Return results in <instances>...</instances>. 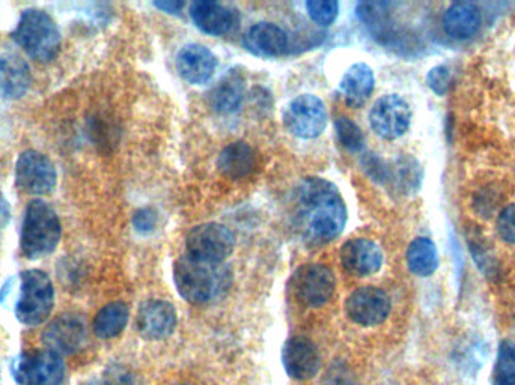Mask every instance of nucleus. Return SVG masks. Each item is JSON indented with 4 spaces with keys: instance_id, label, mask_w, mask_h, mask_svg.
Here are the masks:
<instances>
[{
    "instance_id": "1",
    "label": "nucleus",
    "mask_w": 515,
    "mask_h": 385,
    "mask_svg": "<svg viewBox=\"0 0 515 385\" xmlns=\"http://www.w3.org/2000/svg\"><path fill=\"white\" fill-rule=\"evenodd\" d=\"M347 217V205L333 182L311 176L294 190V226L306 243H332L344 232Z\"/></svg>"
},
{
    "instance_id": "2",
    "label": "nucleus",
    "mask_w": 515,
    "mask_h": 385,
    "mask_svg": "<svg viewBox=\"0 0 515 385\" xmlns=\"http://www.w3.org/2000/svg\"><path fill=\"white\" fill-rule=\"evenodd\" d=\"M178 294L190 304L202 306L219 300L231 285V270L225 264L183 256L174 264Z\"/></svg>"
},
{
    "instance_id": "3",
    "label": "nucleus",
    "mask_w": 515,
    "mask_h": 385,
    "mask_svg": "<svg viewBox=\"0 0 515 385\" xmlns=\"http://www.w3.org/2000/svg\"><path fill=\"white\" fill-rule=\"evenodd\" d=\"M62 226L58 214L43 201H34L26 208L20 234V249L28 259L52 255L61 241Z\"/></svg>"
},
{
    "instance_id": "4",
    "label": "nucleus",
    "mask_w": 515,
    "mask_h": 385,
    "mask_svg": "<svg viewBox=\"0 0 515 385\" xmlns=\"http://www.w3.org/2000/svg\"><path fill=\"white\" fill-rule=\"evenodd\" d=\"M14 41L38 62H50L61 49V32L55 20L41 10L23 11Z\"/></svg>"
},
{
    "instance_id": "5",
    "label": "nucleus",
    "mask_w": 515,
    "mask_h": 385,
    "mask_svg": "<svg viewBox=\"0 0 515 385\" xmlns=\"http://www.w3.org/2000/svg\"><path fill=\"white\" fill-rule=\"evenodd\" d=\"M55 306L52 280L41 270L22 274V291L17 301L16 316L23 325L37 327L47 321Z\"/></svg>"
},
{
    "instance_id": "6",
    "label": "nucleus",
    "mask_w": 515,
    "mask_h": 385,
    "mask_svg": "<svg viewBox=\"0 0 515 385\" xmlns=\"http://www.w3.org/2000/svg\"><path fill=\"white\" fill-rule=\"evenodd\" d=\"M11 373L20 385H61L65 366L61 355L44 349L14 358Z\"/></svg>"
},
{
    "instance_id": "7",
    "label": "nucleus",
    "mask_w": 515,
    "mask_h": 385,
    "mask_svg": "<svg viewBox=\"0 0 515 385\" xmlns=\"http://www.w3.org/2000/svg\"><path fill=\"white\" fill-rule=\"evenodd\" d=\"M234 246V234L220 223L195 226L186 238L187 256L214 264H223Z\"/></svg>"
},
{
    "instance_id": "8",
    "label": "nucleus",
    "mask_w": 515,
    "mask_h": 385,
    "mask_svg": "<svg viewBox=\"0 0 515 385\" xmlns=\"http://www.w3.org/2000/svg\"><path fill=\"white\" fill-rule=\"evenodd\" d=\"M327 121L326 104L317 95H299L290 101L284 112L285 127L300 139H317L326 130Z\"/></svg>"
},
{
    "instance_id": "9",
    "label": "nucleus",
    "mask_w": 515,
    "mask_h": 385,
    "mask_svg": "<svg viewBox=\"0 0 515 385\" xmlns=\"http://www.w3.org/2000/svg\"><path fill=\"white\" fill-rule=\"evenodd\" d=\"M369 124L381 139H400L412 124V109L400 95H384L372 106Z\"/></svg>"
},
{
    "instance_id": "10",
    "label": "nucleus",
    "mask_w": 515,
    "mask_h": 385,
    "mask_svg": "<svg viewBox=\"0 0 515 385\" xmlns=\"http://www.w3.org/2000/svg\"><path fill=\"white\" fill-rule=\"evenodd\" d=\"M335 274L326 265H303L293 276V292L300 303L308 307H321L335 294Z\"/></svg>"
},
{
    "instance_id": "11",
    "label": "nucleus",
    "mask_w": 515,
    "mask_h": 385,
    "mask_svg": "<svg viewBox=\"0 0 515 385\" xmlns=\"http://www.w3.org/2000/svg\"><path fill=\"white\" fill-rule=\"evenodd\" d=\"M16 179L20 188L31 195H49L58 181L55 164L38 151H25L17 160Z\"/></svg>"
},
{
    "instance_id": "12",
    "label": "nucleus",
    "mask_w": 515,
    "mask_h": 385,
    "mask_svg": "<svg viewBox=\"0 0 515 385\" xmlns=\"http://www.w3.org/2000/svg\"><path fill=\"white\" fill-rule=\"evenodd\" d=\"M391 298L383 289L374 286L356 289L345 301L348 318L362 327H375L391 315Z\"/></svg>"
},
{
    "instance_id": "13",
    "label": "nucleus",
    "mask_w": 515,
    "mask_h": 385,
    "mask_svg": "<svg viewBox=\"0 0 515 385\" xmlns=\"http://www.w3.org/2000/svg\"><path fill=\"white\" fill-rule=\"evenodd\" d=\"M43 340L49 351L59 355L80 351L86 342L85 321L73 313H65L44 330Z\"/></svg>"
},
{
    "instance_id": "14",
    "label": "nucleus",
    "mask_w": 515,
    "mask_h": 385,
    "mask_svg": "<svg viewBox=\"0 0 515 385\" xmlns=\"http://www.w3.org/2000/svg\"><path fill=\"white\" fill-rule=\"evenodd\" d=\"M282 364L291 378L299 381L314 378L320 369L317 346L306 337H291L282 348Z\"/></svg>"
},
{
    "instance_id": "15",
    "label": "nucleus",
    "mask_w": 515,
    "mask_h": 385,
    "mask_svg": "<svg viewBox=\"0 0 515 385\" xmlns=\"http://www.w3.org/2000/svg\"><path fill=\"white\" fill-rule=\"evenodd\" d=\"M136 327L145 339H166L177 327V310L165 300L147 301L139 310Z\"/></svg>"
},
{
    "instance_id": "16",
    "label": "nucleus",
    "mask_w": 515,
    "mask_h": 385,
    "mask_svg": "<svg viewBox=\"0 0 515 385\" xmlns=\"http://www.w3.org/2000/svg\"><path fill=\"white\" fill-rule=\"evenodd\" d=\"M341 264L351 276H372L383 265V252L374 241L356 238L342 246Z\"/></svg>"
},
{
    "instance_id": "17",
    "label": "nucleus",
    "mask_w": 515,
    "mask_h": 385,
    "mask_svg": "<svg viewBox=\"0 0 515 385\" xmlns=\"http://www.w3.org/2000/svg\"><path fill=\"white\" fill-rule=\"evenodd\" d=\"M246 97V76L240 68H232L208 92V104L220 115H232L240 110Z\"/></svg>"
},
{
    "instance_id": "18",
    "label": "nucleus",
    "mask_w": 515,
    "mask_h": 385,
    "mask_svg": "<svg viewBox=\"0 0 515 385\" xmlns=\"http://www.w3.org/2000/svg\"><path fill=\"white\" fill-rule=\"evenodd\" d=\"M180 76L192 85H205L216 73L217 58L201 44H187L177 56Z\"/></svg>"
},
{
    "instance_id": "19",
    "label": "nucleus",
    "mask_w": 515,
    "mask_h": 385,
    "mask_svg": "<svg viewBox=\"0 0 515 385\" xmlns=\"http://www.w3.org/2000/svg\"><path fill=\"white\" fill-rule=\"evenodd\" d=\"M243 44L252 55L276 58L287 52L290 40L287 32L275 23L261 22L253 25L244 34Z\"/></svg>"
},
{
    "instance_id": "20",
    "label": "nucleus",
    "mask_w": 515,
    "mask_h": 385,
    "mask_svg": "<svg viewBox=\"0 0 515 385\" xmlns=\"http://www.w3.org/2000/svg\"><path fill=\"white\" fill-rule=\"evenodd\" d=\"M190 17L196 28L211 37H222L229 34L237 25V17L231 8L214 2V0H198L190 7Z\"/></svg>"
},
{
    "instance_id": "21",
    "label": "nucleus",
    "mask_w": 515,
    "mask_h": 385,
    "mask_svg": "<svg viewBox=\"0 0 515 385\" xmlns=\"http://www.w3.org/2000/svg\"><path fill=\"white\" fill-rule=\"evenodd\" d=\"M31 68L16 55L0 56V98L19 100L31 86Z\"/></svg>"
},
{
    "instance_id": "22",
    "label": "nucleus",
    "mask_w": 515,
    "mask_h": 385,
    "mask_svg": "<svg viewBox=\"0 0 515 385\" xmlns=\"http://www.w3.org/2000/svg\"><path fill=\"white\" fill-rule=\"evenodd\" d=\"M375 76L372 68L368 64L351 65L344 76H342L339 89H341L342 97L345 103L350 107H362L374 92Z\"/></svg>"
},
{
    "instance_id": "23",
    "label": "nucleus",
    "mask_w": 515,
    "mask_h": 385,
    "mask_svg": "<svg viewBox=\"0 0 515 385\" xmlns=\"http://www.w3.org/2000/svg\"><path fill=\"white\" fill-rule=\"evenodd\" d=\"M256 167V154L246 142L229 143L217 158V169L229 179H243Z\"/></svg>"
},
{
    "instance_id": "24",
    "label": "nucleus",
    "mask_w": 515,
    "mask_h": 385,
    "mask_svg": "<svg viewBox=\"0 0 515 385\" xmlns=\"http://www.w3.org/2000/svg\"><path fill=\"white\" fill-rule=\"evenodd\" d=\"M481 26V13L475 4L458 2L448 8L443 16V29L455 40L472 38Z\"/></svg>"
},
{
    "instance_id": "25",
    "label": "nucleus",
    "mask_w": 515,
    "mask_h": 385,
    "mask_svg": "<svg viewBox=\"0 0 515 385\" xmlns=\"http://www.w3.org/2000/svg\"><path fill=\"white\" fill-rule=\"evenodd\" d=\"M407 265L415 276L428 277L439 267L436 244L430 238L419 237L407 249Z\"/></svg>"
},
{
    "instance_id": "26",
    "label": "nucleus",
    "mask_w": 515,
    "mask_h": 385,
    "mask_svg": "<svg viewBox=\"0 0 515 385\" xmlns=\"http://www.w3.org/2000/svg\"><path fill=\"white\" fill-rule=\"evenodd\" d=\"M128 322V307L122 301L104 306L94 319V333L100 339H113L124 331Z\"/></svg>"
},
{
    "instance_id": "27",
    "label": "nucleus",
    "mask_w": 515,
    "mask_h": 385,
    "mask_svg": "<svg viewBox=\"0 0 515 385\" xmlns=\"http://www.w3.org/2000/svg\"><path fill=\"white\" fill-rule=\"evenodd\" d=\"M421 167L418 166L415 160L412 158H401L397 161L394 169H391V176H389V182H394L401 191L404 193H410L418 188L419 182H421V173H419Z\"/></svg>"
},
{
    "instance_id": "28",
    "label": "nucleus",
    "mask_w": 515,
    "mask_h": 385,
    "mask_svg": "<svg viewBox=\"0 0 515 385\" xmlns=\"http://www.w3.org/2000/svg\"><path fill=\"white\" fill-rule=\"evenodd\" d=\"M336 136L339 143L344 146L347 151L359 152L365 146V136L356 122L351 121L347 116H339L335 121Z\"/></svg>"
},
{
    "instance_id": "29",
    "label": "nucleus",
    "mask_w": 515,
    "mask_h": 385,
    "mask_svg": "<svg viewBox=\"0 0 515 385\" xmlns=\"http://www.w3.org/2000/svg\"><path fill=\"white\" fill-rule=\"evenodd\" d=\"M305 7L312 22L320 26L332 25L339 14V4L336 0H308Z\"/></svg>"
},
{
    "instance_id": "30",
    "label": "nucleus",
    "mask_w": 515,
    "mask_h": 385,
    "mask_svg": "<svg viewBox=\"0 0 515 385\" xmlns=\"http://www.w3.org/2000/svg\"><path fill=\"white\" fill-rule=\"evenodd\" d=\"M362 166L372 181L378 182V184H386V182H389L391 167L384 163L378 155L366 154L365 157L362 158Z\"/></svg>"
},
{
    "instance_id": "31",
    "label": "nucleus",
    "mask_w": 515,
    "mask_h": 385,
    "mask_svg": "<svg viewBox=\"0 0 515 385\" xmlns=\"http://www.w3.org/2000/svg\"><path fill=\"white\" fill-rule=\"evenodd\" d=\"M497 232L505 243L515 246V204L503 208L497 217Z\"/></svg>"
},
{
    "instance_id": "32",
    "label": "nucleus",
    "mask_w": 515,
    "mask_h": 385,
    "mask_svg": "<svg viewBox=\"0 0 515 385\" xmlns=\"http://www.w3.org/2000/svg\"><path fill=\"white\" fill-rule=\"evenodd\" d=\"M452 74L451 70L445 65H439L430 70L427 76V83L431 91L436 92L437 95H445L451 86Z\"/></svg>"
},
{
    "instance_id": "33",
    "label": "nucleus",
    "mask_w": 515,
    "mask_h": 385,
    "mask_svg": "<svg viewBox=\"0 0 515 385\" xmlns=\"http://www.w3.org/2000/svg\"><path fill=\"white\" fill-rule=\"evenodd\" d=\"M159 225V214L154 208H141L133 216V226L141 234H151Z\"/></svg>"
},
{
    "instance_id": "34",
    "label": "nucleus",
    "mask_w": 515,
    "mask_h": 385,
    "mask_svg": "<svg viewBox=\"0 0 515 385\" xmlns=\"http://www.w3.org/2000/svg\"><path fill=\"white\" fill-rule=\"evenodd\" d=\"M324 385H356V382H354L350 370L338 364V366L332 367V369L327 372Z\"/></svg>"
},
{
    "instance_id": "35",
    "label": "nucleus",
    "mask_w": 515,
    "mask_h": 385,
    "mask_svg": "<svg viewBox=\"0 0 515 385\" xmlns=\"http://www.w3.org/2000/svg\"><path fill=\"white\" fill-rule=\"evenodd\" d=\"M154 5L160 11H165L166 14H180L183 8L186 7V4L181 2V0H162V2H156Z\"/></svg>"
},
{
    "instance_id": "36",
    "label": "nucleus",
    "mask_w": 515,
    "mask_h": 385,
    "mask_svg": "<svg viewBox=\"0 0 515 385\" xmlns=\"http://www.w3.org/2000/svg\"><path fill=\"white\" fill-rule=\"evenodd\" d=\"M491 385H515V373L493 370V376H491Z\"/></svg>"
},
{
    "instance_id": "37",
    "label": "nucleus",
    "mask_w": 515,
    "mask_h": 385,
    "mask_svg": "<svg viewBox=\"0 0 515 385\" xmlns=\"http://www.w3.org/2000/svg\"><path fill=\"white\" fill-rule=\"evenodd\" d=\"M11 220V207L8 204L7 199L0 195V229H4L5 226L10 223Z\"/></svg>"
},
{
    "instance_id": "38",
    "label": "nucleus",
    "mask_w": 515,
    "mask_h": 385,
    "mask_svg": "<svg viewBox=\"0 0 515 385\" xmlns=\"http://www.w3.org/2000/svg\"><path fill=\"white\" fill-rule=\"evenodd\" d=\"M88 385H121L115 379H98V381L91 382Z\"/></svg>"
}]
</instances>
